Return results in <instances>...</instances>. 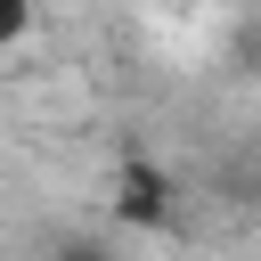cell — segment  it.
<instances>
[{
	"mask_svg": "<svg viewBox=\"0 0 261 261\" xmlns=\"http://www.w3.org/2000/svg\"><path fill=\"white\" fill-rule=\"evenodd\" d=\"M171 212H179L171 171L147 163V155H122V171H114V220L122 228H171Z\"/></svg>",
	"mask_w": 261,
	"mask_h": 261,
	"instance_id": "6da1fadb",
	"label": "cell"
},
{
	"mask_svg": "<svg viewBox=\"0 0 261 261\" xmlns=\"http://www.w3.org/2000/svg\"><path fill=\"white\" fill-rule=\"evenodd\" d=\"M33 33V0H0V49H16Z\"/></svg>",
	"mask_w": 261,
	"mask_h": 261,
	"instance_id": "7a4b0ae2",
	"label": "cell"
}]
</instances>
